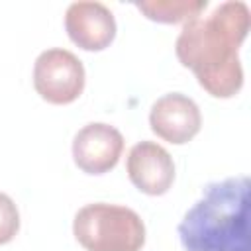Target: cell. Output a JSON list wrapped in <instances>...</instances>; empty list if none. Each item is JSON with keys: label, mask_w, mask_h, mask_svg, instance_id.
<instances>
[{"label": "cell", "mask_w": 251, "mask_h": 251, "mask_svg": "<svg viewBox=\"0 0 251 251\" xmlns=\"http://www.w3.org/2000/svg\"><path fill=\"white\" fill-rule=\"evenodd\" d=\"M251 27L249 6L227 0L206 18L198 16L182 25L176 37V57L190 69L198 84L216 98H231L243 86L239 45Z\"/></svg>", "instance_id": "1"}, {"label": "cell", "mask_w": 251, "mask_h": 251, "mask_svg": "<svg viewBox=\"0 0 251 251\" xmlns=\"http://www.w3.org/2000/svg\"><path fill=\"white\" fill-rule=\"evenodd\" d=\"M124 151L122 133L102 122H92L80 127L73 139L75 165L86 175H104L112 171Z\"/></svg>", "instance_id": "5"}, {"label": "cell", "mask_w": 251, "mask_h": 251, "mask_svg": "<svg viewBox=\"0 0 251 251\" xmlns=\"http://www.w3.org/2000/svg\"><path fill=\"white\" fill-rule=\"evenodd\" d=\"M20 229V212L14 200L0 192V245L12 241Z\"/></svg>", "instance_id": "10"}, {"label": "cell", "mask_w": 251, "mask_h": 251, "mask_svg": "<svg viewBox=\"0 0 251 251\" xmlns=\"http://www.w3.org/2000/svg\"><path fill=\"white\" fill-rule=\"evenodd\" d=\"M208 6L206 0H141L135 2V8L141 10L149 20L163 24H178L198 18L200 12Z\"/></svg>", "instance_id": "9"}, {"label": "cell", "mask_w": 251, "mask_h": 251, "mask_svg": "<svg viewBox=\"0 0 251 251\" xmlns=\"http://www.w3.org/2000/svg\"><path fill=\"white\" fill-rule=\"evenodd\" d=\"M33 86L49 104H71L84 90V67L69 49H45L33 65Z\"/></svg>", "instance_id": "4"}, {"label": "cell", "mask_w": 251, "mask_h": 251, "mask_svg": "<svg viewBox=\"0 0 251 251\" xmlns=\"http://www.w3.org/2000/svg\"><path fill=\"white\" fill-rule=\"evenodd\" d=\"M149 126L157 137L169 143H188L200 131V108L192 98L180 92H169L151 106Z\"/></svg>", "instance_id": "7"}, {"label": "cell", "mask_w": 251, "mask_h": 251, "mask_svg": "<svg viewBox=\"0 0 251 251\" xmlns=\"http://www.w3.org/2000/svg\"><path fill=\"white\" fill-rule=\"evenodd\" d=\"M251 180L229 176L210 182L178 224L184 251H251Z\"/></svg>", "instance_id": "2"}, {"label": "cell", "mask_w": 251, "mask_h": 251, "mask_svg": "<svg viewBox=\"0 0 251 251\" xmlns=\"http://www.w3.org/2000/svg\"><path fill=\"white\" fill-rule=\"evenodd\" d=\"M133 186L149 196L165 194L175 180V163L169 151L155 141H139L129 149L126 161Z\"/></svg>", "instance_id": "8"}, {"label": "cell", "mask_w": 251, "mask_h": 251, "mask_svg": "<svg viewBox=\"0 0 251 251\" xmlns=\"http://www.w3.org/2000/svg\"><path fill=\"white\" fill-rule=\"evenodd\" d=\"M65 29L73 43L84 51H102L116 37V20L102 2H73L65 12Z\"/></svg>", "instance_id": "6"}, {"label": "cell", "mask_w": 251, "mask_h": 251, "mask_svg": "<svg viewBox=\"0 0 251 251\" xmlns=\"http://www.w3.org/2000/svg\"><path fill=\"white\" fill-rule=\"evenodd\" d=\"M73 233L86 251H139L145 243L139 214L106 202L82 206L75 216Z\"/></svg>", "instance_id": "3"}]
</instances>
